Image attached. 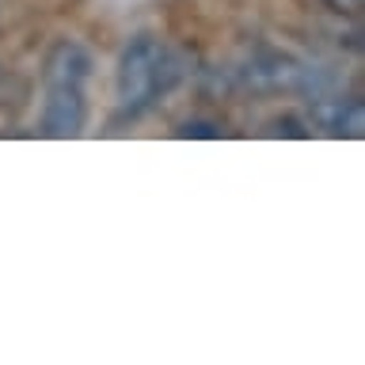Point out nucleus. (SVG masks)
<instances>
[{"instance_id": "obj_1", "label": "nucleus", "mask_w": 365, "mask_h": 365, "mask_svg": "<svg viewBox=\"0 0 365 365\" xmlns=\"http://www.w3.org/2000/svg\"><path fill=\"white\" fill-rule=\"evenodd\" d=\"M88 46L73 38L53 42L42 65V133L46 137H76L88 122V80H91Z\"/></svg>"}, {"instance_id": "obj_2", "label": "nucleus", "mask_w": 365, "mask_h": 365, "mask_svg": "<svg viewBox=\"0 0 365 365\" xmlns=\"http://www.w3.org/2000/svg\"><path fill=\"white\" fill-rule=\"evenodd\" d=\"M187 76L182 57L168 50L153 34H137L118 53V73H114V99H118V118H141L160 96H168L179 80Z\"/></svg>"}, {"instance_id": "obj_3", "label": "nucleus", "mask_w": 365, "mask_h": 365, "mask_svg": "<svg viewBox=\"0 0 365 365\" xmlns=\"http://www.w3.org/2000/svg\"><path fill=\"white\" fill-rule=\"evenodd\" d=\"M236 76L244 88H255V91H301V96H312V99L331 91V76L324 68L297 61L293 53H282V50H255L244 68H236Z\"/></svg>"}, {"instance_id": "obj_4", "label": "nucleus", "mask_w": 365, "mask_h": 365, "mask_svg": "<svg viewBox=\"0 0 365 365\" xmlns=\"http://www.w3.org/2000/svg\"><path fill=\"white\" fill-rule=\"evenodd\" d=\"M312 122L339 137H361L365 130V107L358 96H316L312 99Z\"/></svg>"}, {"instance_id": "obj_5", "label": "nucleus", "mask_w": 365, "mask_h": 365, "mask_svg": "<svg viewBox=\"0 0 365 365\" xmlns=\"http://www.w3.org/2000/svg\"><path fill=\"white\" fill-rule=\"evenodd\" d=\"M175 133L179 137H210V141H217V137H225V125L213 122V118H187Z\"/></svg>"}, {"instance_id": "obj_6", "label": "nucleus", "mask_w": 365, "mask_h": 365, "mask_svg": "<svg viewBox=\"0 0 365 365\" xmlns=\"http://www.w3.org/2000/svg\"><path fill=\"white\" fill-rule=\"evenodd\" d=\"M270 133H285V137H304V122L301 118H274L270 122Z\"/></svg>"}, {"instance_id": "obj_7", "label": "nucleus", "mask_w": 365, "mask_h": 365, "mask_svg": "<svg viewBox=\"0 0 365 365\" xmlns=\"http://www.w3.org/2000/svg\"><path fill=\"white\" fill-rule=\"evenodd\" d=\"M331 11H339V16H361L365 0H324Z\"/></svg>"}]
</instances>
